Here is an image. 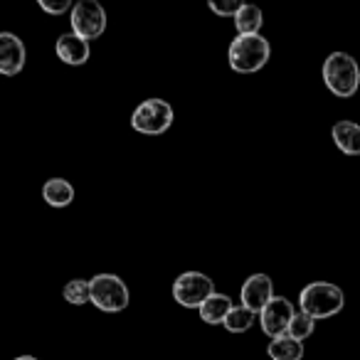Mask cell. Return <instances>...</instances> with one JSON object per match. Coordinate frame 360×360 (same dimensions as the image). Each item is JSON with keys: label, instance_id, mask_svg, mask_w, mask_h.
<instances>
[{"label": "cell", "instance_id": "6da1fadb", "mask_svg": "<svg viewBox=\"0 0 360 360\" xmlns=\"http://www.w3.org/2000/svg\"><path fill=\"white\" fill-rule=\"evenodd\" d=\"M271 47L269 40L262 35H237L230 42L227 62L237 75H255L269 62Z\"/></svg>", "mask_w": 360, "mask_h": 360}, {"label": "cell", "instance_id": "7a4b0ae2", "mask_svg": "<svg viewBox=\"0 0 360 360\" xmlns=\"http://www.w3.org/2000/svg\"><path fill=\"white\" fill-rule=\"evenodd\" d=\"M345 306L343 289L330 281H314V284L304 286L299 294V311L309 314L311 319H330V316L340 314Z\"/></svg>", "mask_w": 360, "mask_h": 360}, {"label": "cell", "instance_id": "3957f363", "mask_svg": "<svg viewBox=\"0 0 360 360\" xmlns=\"http://www.w3.org/2000/svg\"><path fill=\"white\" fill-rule=\"evenodd\" d=\"M323 82L330 94L350 99L360 86V67L348 52H330L323 62Z\"/></svg>", "mask_w": 360, "mask_h": 360}, {"label": "cell", "instance_id": "277c9868", "mask_svg": "<svg viewBox=\"0 0 360 360\" xmlns=\"http://www.w3.org/2000/svg\"><path fill=\"white\" fill-rule=\"evenodd\" d=\"M91 304L104 314H121L129 306L131 294L129 286L116 274H96L91 276Z\"/></svg>", "mask_w": 360, "mask_h": 360}, {"label": "cell", "instance_id": "5b68a950", "mask_svg": "<svg viewBox=\"0 0 360 360\" xmlns=\"http://www.w3.org/2000/svg\"><path fill=\"white\" fill-rule=\"evenodd\" d=\"M134 131L143 136H160L173 126V106L163 99H146L131 114Z\"/></svg>", "mask_w": 360, "mask_h": 360}, {"label": "cell", "instance_id": "8992f818", "mask_svg": "<svg viewBox=\"0 0 360 360\" xmlns=\"http://www.w3.org/2000/svg\"><path fill=\"white\" fill-rule=\"evenodd\" d=\"M215 291V281L202 271H183L173 281V299L183 309H200Z\"/></svg>", "mask_w": 360, "mask_h": 360}, {"label": "cell", "instance_id": "52a82bcc", "mask_svg": "<svg viewBox=\"0 0 360 360\" xmlns=\"http://www.w3.org/2000/svg\"><path fill=\"white\" fill-rule=\"evenodd\" d=\"M72 32L79 35L82 40H96L106 32V11L96 0H79L72 8Z\"/></svg>", "mask_w": 360, "mask_h": 360}, {"label": "cell", "instance_id": "ba28073f", "mask_svg": "<svg viewBox=\"0 0 360 360\" xmlns=\"http://www.w3.org/2000/svg\"><path fill=\"white\" fill-rule=\"evenodd\" d=\"M296 316V309L286 296H274L269 306L259 314V326L264 330V335H269L271 340L286 335L291 326V319Z\"/></svg>", "mask_w": 360, "mask_h": 360}, {"label": "cell", "instance_id": "9c48e42d", "mask_svg": "<svg viewBox=\"0 0 360 360\" xmlns=\"http://www.w3.org/2000/svg\"><path fill=\"white\" fill-rule=\"evenodd\" d=\"M240 301L242 306H247L255 314H262L266 306L274 301V284H271V276L266 274H252L250 279L242 284L240 289Z\"/></svg>", "mask_w": 360, "mask_h": 360}, {"label": "cell", "instance_id": "30bf717a", "mask_svg": "<svg viewBox=\"0 0 360 360\" xmlns=\"http://www.w3.org/2000/svg\"><path fill=\"white\" fill-rule=\"evenodd\" d=\"M27 60L25 45L13 32H0V75L15 77L22 72Z\"/></svg>", "mask_w": 360, "mask_h": 360}, {"label": "cell", "instance_id": "8fae6325", "mask_svg": "<svg viewBox=\"0 0 360 360\" xmlns=\"http://www.w3.org/2000/svg\"><path fill=\"white\" fill-rule=\"evenodd\" d=\"M55 52H57V57L70 67L86 65V62H89V55H91L89 42L82 40V37L75 35V32H65V35L57 37Z\"/></svg>", "mask_w": 360, "mask_h": 360}, {"label": "cell", "instance_id": "7c38bea8", "mask_svg": "<svg viewBox=\"0 0 360 360\" xmlns=\"http://www.w3.org/2000/svg\"><path fill=\"white\" fill-rule=\"evenodd\" d=\"M330 139H333L335 148L345 155H360V124L355 121H338L330 129Z\"/></svg>", "mask_w": 360, "mask_h": 360}, {"label": "cell", "instance_id": "4fadbf2b", "mask_svg": "<svg viewBox=\"0 0 360 360\" xmlns=\"http://www.w3.org/2000/svg\"><path fill=\"white\" fill-rule=\"evenodd\" d=\"M232 309H235V304H232L230 296L217 291V294H212L210 299L198 309V314H200V319L205 321V323L217 326V323H225V319L230 316Z\"/></svg>", "mask_w": 360, "mask_h": 360}, {"label": "cell", "instance_id": "5bb4252c", "mask_svg": "<svg viewBox=\"0 0 360 360\" xmlns=\"http://www.w3.org/2000/svg\"><path fill=\"white\" fill-rule=\"evenodd\" d=\"M42 198H45V202L52 207H67L75 200V188H72L70 180L52 178L42 186Z\"/></svg>", "mask_w": 360, "mask_h": 360}, {"label": "cell", "instance_id": "9a60e30c", "mask_svg": "<svg viewBox=\"0 0 360 360\" xmlns=\"http://www.w3.org/2000/svg\"><path fill=\"white\" fill-rule=\"evenodd\" d=\"M262 25H264V13L252 3H242L240 13L235 15L237 35H259Z\"/></svg>", "mask_w": 360, "mask_h": 360}, {"label": "cell", "instance_id": "2e32d148", "mask_svg": "<svg viewBox=\"0 0 360 360\" xmlns=\"http://www.w3.org/2000/svg\"><path fill=\"white\" fill-rule=\"evenodd\" d=\"M266 355L271 360H301L304 358V343L289 338V335H281V338L269 340Z\"/></svg>", "mask_w": 360, "mask_h": 360}, {"label": "cell", "instance_id": "e0dca14e", "mask_svg": "<svg viewBox=\"0 0 360 360\" xmlns=\"http://www.w3.org/2000/svg\"><path fill=\"white\" fill-rule=\"evenodd\" d=\"M255 319H257V314L255 311H250L247 306H235V309L230 311V316L225 319V328L230 330V333H247V330L255 326Z\"/></svg>", "mask_w": 360, "mask_h": 360}, {"label": "cell", "instance_id": "ac0fdd59", "mask_svg": "<svg viewBox=\"0 0 360 360\" xmlns=\"http://www.w3.org/2000/svg\"><path fill=\"white\" fill-rule=\"evenodd\" d=\"M65 299L75 306H84V304H91V281H84V279H72L65 284Z\"/></svg>", "mask_w": 360, "mask_h": 360}, {"label": "cell", "instance_id": "d6986e66", "mask_svg": "<svg viewBox=\"0 0 360 360\" xmlns=\"http://www.w3.org/2000/svg\"><path fill=\"white\" fill-rule=\"evenodd\" d=\"M314 328H316V319H311V316L304 314V311H296V316L291 319V326H289V330H286V335L294 338V340H299V343H304V340L314 333Z\"/></svg>", "mask_w": 360, "mask_h": 360}, {"label": "cell", "instance_id": "ffe728a7", "mask_svg": "<svg viewBox=\"0 0 360 360\" xmlns=\"http://www.w3.org/2000/svg\"><path fill=\"white\" fill-rule=\"evenodd\" d=\"M207 8H210L215 15L232 18V20H235V15L240 13L242 3H240V0H210V3H207Z\"/></svg>", "mask_w": 360, "mask_h": 360}, {"label": "cell", "instance_id": "44dd1931", "mask_svg": "<svg viewBox=\"0 0 360 360\" xmlns=\"http://www.w3.org/2000/svg\"><path fill=\"white\" fill-rule=\"evenodd\" d=\"M37 6H40V11H45L47 15H62V13L75 8L70 0H37Z\"/></svg>", "mask_w": 360, "mask_h": 360}, {"label": "cell", "instance_id": "7402d4cb", "mask_svg": "<svg viewBox=\"0 0 360 360\" xmlns=\"http://www.w3.org/2000/svg\"><path fill=\"white\" fill-rule=\"evenodd\" d=\"M15 360H37L35 355H20V358H15Z\"/></svg>", "mask_w": 360, "mask_h": 360}]
</instances>
